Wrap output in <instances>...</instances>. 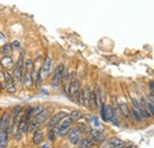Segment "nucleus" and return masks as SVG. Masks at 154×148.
Segmentation results:
<instances>
[{"label":"nucleus","instance_id":"1","mask_svg":"<svg viewBox=\"0 0 154 148\" xmlns=\"http://www.w3.org/2000/svg\"><path fill=\"white\" fill-rule=\"evenodd\" d=\"M72 120L70 119V116L68 115L66 117H64L56 127V134L57 136H65L66 134H69V131L71 129V125H72Z\"/></svg>","mask_w":154,"mask_h":148},{"label":"nucleus","instance_id":"2","mask_svg":"<svg viewBox=\"0 0 154 148\" xmlns=\"http://www.w3.org/2000/svg\"><path fill=\"white\" fill-rule=\"evenodd\" d=\"M101 117H102L103 121H113L114 123H116L115 113H114L113 108L110 106H106V104L101 106Z\"/></svg>","mask_w":154,"mask_h":148},{"label":"nucleus","instance_id":"3","mask_svg":"<svg viewBox=\"0 0 154 148\" xmlns=\"http://www.w3.org/2000/svg\"><path fill=\"white\" fill-rule=\"evenodd\" d=\"M64 65L63 64H59L57 68L55 69V72H54V76H52V87L54 88H58L60 82L63 81V75H64Z\"/></svg>","mask_w":154,"mask_h":148},{"label":"nucleus","instance_id":"4","mask_svg":"<svg viewBox=\"0 0 154 148\" xmlns=\"http://www.w3.org/2000/svg\"><path fill=\"white\" fill-rule=\"evenodd\" d=\"M68 116V114L65 113V111H59L57 114H55L50 120H49V122L46 123V126L50 128V129H54V128H56L58 126V123L64 119V117H66Z\"/></svg>","mask_w":154,"mask_h":148},{"label":"nucleus","instance_id":"5","mask_svg":"<svg viewBox=\"0 0 154 148\" xmlns=\"http://www.w3.org/2000/svg\"><path fill=\"white\" fill-rule=\"evenodd\" d=\"M132 102H133V107L139 110V113L141 114V116H142V119H143V120H148V119H151V117H152L141 101H139L137 98H133V100H132Z\"/></svg>","mask_w":154,"mask_h":148},{"label":"nucleus","instance_id":"6","mask_svg":"<svg viewBox=\"0 0 154 148\" xmlns=\"http://www.w3.org/2000/svg\"><path fill=\"white\" fill-rule=\"evenodd\" d=\"M68 135H69V142L72 145H77L82 140V131L78 127L71 128Z\"/></svg>","mask_w":154,"mask_h":148},{"label":"nucleus","instance_id":"7","mask_svg":"<svg viewBox=\"0 0 154 148\" xmlns=\"http://www.w3.org/2000/svg\"><path fill=\"white\" fill-rule=\"evenodd\" d=\"M51 70H52V58L50 56H48L44 60V64L40 69L42 75H43V78H48L50 74H51Z\"/></svg>","mask_w":154,"mask_h":148},{"label":"nucleus","instance_id":"8","mask_svg":"<svg viewBox=\"0 0 154 148\" xmlns=\"http://www.w3.org/2000/svg\"><path fill=\"white\" fill-rule=\"evenodd\" d=\"M122 145H123V141L120 137H112V139L106 140L101 145V148H119Z\"/></svg>","mask_w":154,"mask_h":148},{"label":"nucleus","instance_id":"9","mask_svg":"<svg viewBox=\"0 0 154 148\" xmlns=\"http://www.w3.org/2000/svg\"><path fill=\"white\" fill-rule=\"evenodd\" d=\"M21 115H23V108L20 106H16L13 108V110H12V121H13L14 125L18 126L20 123V121L23 120L21 119Z\"/></svg>","mask_w":154,"mask_h":148},{"label":"nucleus","instance_id":"10","mask_svg":"<svg viewBox=\"0 0 154 148\" xmlns=\"http://www.w3.org/2000/svg\"><path fill=\"white\" fill-rule=\"evenodd\" d=\"M91 94H93V91H91V89H90L89 85L84 87V89H83V91H82V95H83V106L87 107V108H89V103H90Z\"/></svg>","mask_w":154,"mask_h":148},{"label":"nucleus","instance_id":"11","mask_svg":"<svg viewBox=\"0 0 154 148\" xmlns=\"http://www.w3.org/2000/svg\"><path fill=\"white\" fill-rule=\"evenodd\" d=\"M11 123H12V117H11V114L7 111V113H5V114L2 115V117H1V126H0V129L7 130L8 126H10Z\"/></svg>","mask_w":154,"mask_h":148},{"label":"nucleus","instance_id":"12","mask_svg":"<svg viewBox=\"0 0 154 148\" xmlns=\"http://www.w3.org/2000/svg\"><path fill=\"white\" fill-rule=\"evenodd\" d=\"M119 108H120V111H121V114H122V115H123L126 119H129V117L132 116L131 109H129V107H128V104H127L126 102H123V101L119 102Z\"/></svg>","mask_w":154,"mask_h":148},{"label":"nucleus","instance_id":"13","mask_svg":"<svg viewBox=\"0 0 154 148\" xmlns=\"http://www.w3.org/2000/svg\"><path fill=\"white\" fill-rule=\"evenodd\" d=\"M141 102H142L143 106L146 107V109H147V111L149 113V115L154 119V103L153 102H152L149 98H147V97H143Z\"/></svg>","mask_w":154,"mask_h":148},{"label":"nucleus","instance_id":"14","mask_svg":"<svg viewBox=\"0 0 154 148\" xmlns=\"http://www.w3.org/2000/svg\"><path fill=\"white\" fill-rule=\"evenodd\" d=\"M78 89H79V82L77 79H74L69 87V95L71 97H76V95L78 94Z\"/></svg>","mask_w":154,"mask_h":148},{"label":"nucleus","instance_id":"15","mask_svg":"<svg viewBox=\"0 0 154 148\" xmlns=\"http://www.w3.org/2000/svg\"><path fill=\"white\" fill-rule=\"evenodd\" d=\"M93 145H94V142H93V137L89 136V137H84V139H82V140L77 143V148H90Z\"/></svg>","mask_w":154,"mask_h":148},{"label":"nucleus","instance_id":"16","mask_svg":"<svg viewBox=\"0 0 154 148\" xmlns=\"http://www.w3.org/2000/svg\"><path fill=\"white\" fill-rule=\"evenodd\" d=\"M13 64H14V62L11 58V56H4L1 58V62H0V65L1 66L6 68V69H11V68H13Z\"/></svg>","mask_w":154,"mask_h":148},{"label":"nucleus","instance_id":"17","mask_svg":"<svg viewBox=\"0 0 154 148\" xmlns=\"http://www.w3.org/2000/svg\"><path fill=\"white\" fill-rule=\"evenodd\" d=\"M29 126H30V121L26 120L25 117H23V120L20 121V123L18 125V133L19 134H25L29 130Z\"/></svg>","mask_w":154,"mask_h":148},{"label":"nucleus","instance_id":"18","mask_svg":"<svg viewBox=\"0 0 154 148\" xmlns=\"http://www.w3.org/2000/svg\"><path fill=\"white\" fill-rule=\"evenodd\" d=\"M23 75H24L23 70L19 69L18 66H16V65H14V68H13V75H12V76H13V79H14L16 84H20V83H21Z\"/></svg>","mask_w":154,"mask_h":148},{"label":"nucleus","instance_id":"19","mask_svg":"<svg viewBox=\"0 0 154 148\" xmlns=\"http://www.w3.org/2000/svg\"><path fill=\"white\" fill-rule=\"evenodd\" d=\"M7 142H8V133L6 130L0 129V148L7 147Z\"/></svg>","mask_w":154,"mask_h":148},{"label":"nucleus","instance_id":"20","mask_svg":"<svg viewBox=\"0 0 154 148\" xmlns=\"http://www.w3.org/2000/svg\"><path fill=\"white\" fill-rule=\"evenodd\" d=\"M23 82H24V84L26 87H32V84H33V77H32V75L30 74V71H24Z\"/></svg>","mask_w":154,"mask_h":148},{"label":"nucleus","instance_id":"21","mask_svg":"<svg viewBox=\"0 0 154 148\" xmlns=\"http://www.w3.org/2000/svg\"><path fill=\"white\" fill-rule=\"evenodd\" d=\"M48 114H49V113H48V110H46V109H44V110L40 111L39 114H37V115L33 117V120H35L36 122H38L39 125H42V123H43V122L46 120V117H48Z\"/></svg>","mask_w":154,"mask_h":148},{"label":"nucleus","instance_id":"22","mask_svg":"<svg viewBox=\"0 0 154 148\" xmlns=\"http://www.w3.org/2000/svg\"><path fill=\"white\" fill-rule=\"evenodd\" d=\"M43 140H44L43 131H42V130H37V131L33 134V136H32V142H33L35 145H40Z\"/></svg>","mask_w":154,"mask_h":148},{"label":"nucleus","instance_id":"23","mask_svg":"<svg viewBox=\"0 0 154 148\" xmlns=\"http://www.w3.org/2000/svg\"><path fill=\"white\" fill-rule=\"evenodd\" d=\"M94 94H95V98H96L97 106H102V104H103V102H102V91H101V89H100V87H98V85L95 88Z\"/></svg>","mask_w":154,"mask_h":148},{"label":"nucleus","instance_id":"24","mask_svg":"<svg viewBox=\"0 0 154 148\" xmlns=\"http://www.w3.org/2000/svg\"><path fill=\"white\" fill-rule=\"evenodd\" d=\"M131 113H132V117L134 119V121H136V122H141V121L143 120L142 116H141V114H140L139 110H137L136 108H134V107L131 108Z\"/></svg>","mask_w":154,"mask_h":148},{"label":"nucleus","instance_id":"25","mask_svg":"<svg viewBox=\"0 0 154 148\" xmlns=\"http://www.w3.org/2000/svg\"><path fill=\"white\" fill-rule=\"evenodd\" d=\"M12 50H13V48H12V44H5L2 48H1V52L4 54L5 56H10V54L12 52Z\"/></svg>","mask_w":154,"mask_h":148},{"label":"nucleus","instance_id":"26","mask_svg":"<svg viewBox=\"0 0 154 148\" xmlns=\"http://www.w3.org/2000/svg\"><path fill=\"white\" fill-rule=\"evenodd\" d=\"M4 78H5V82H6V85H11V84H13V82H14L13 76L10 74L8 71H5V72H4Z\"/></svg>","mask_w":154,"mask_h":148},{"label":"nucleus","instance_id":"27","mask_svg":"<svg viewBox=\"0 0 154 148\" xmlns=\"http://www.w3.org/2000/svg\"><path fill=\"white\" fill-rule=\"evenodd\" d=\"M70 116V119L74 121V122H76V121H78L79 119H81V116H82V114H81V111H78V110H74V111H71V114L69 115Z\"/></svg>","mask_w":154,"mask_h":148},{"label":"nucleus","instance_id":"28","mask_svg":"<svg viewBox=\"0 0 154 148\" xmlns=\"http://www.w3.org/2000/svg\"><path fill=\"white\" fill-rule=\"evenodd\" d=\"M56 129L54 128V129H50L49 130V133H48V140L50 141V142H54L55 141V139H56Z\"/></svg>","mask_w":154,"mask_h":148},{"label":"nucleus","instance_id":"29","mask_svg":"<svg viewBox=\"0 0 154 148\" xmlns=\"http://www.w3.org/2000/svg\"><path fill=\"white\" fill-rule=\"evenodd\" d=\"M16 66H18L19 69L24 70V68H25V63H24V55H23V54H20L19 55V58H18V62H17Z\"/></svg>","mask_w":154,"mask_h":148},{"label":"nucleus","instance_id":"30","mask_svg":"<svg viewBox=\"0 0 154 148\" xmlns=\"http://www.w3.org/2000/svg\"><path fill=\"white\" fill-rule=\"evenodd\" d=\"M25 69H26V71H32L33 72V63H32L31 59H27L25 62Z\"/></svg>","mask_w":154,"mask_h":148},{"label":"nucleus","instance_id":"31","mask_svg":"<svg viewBox=\"0 0 154 148\" xmlns=\"http://www.w3.org/2000/svg\"><path fill=\"white\" fill-rule=\"evenodd\" d=\"M42 82H43V75H42V71L39 70L38 72H37V77H36V85L40 87L42 85Z\"/></svg>","mask_w":154,"mask_h":148},{"label":"nucleus","instance_id":"32","mask_svg":"<svg viewBox=\"0 0 154 148\" xmlns=\"http://www.w3.org/2000/svg\"><path fill=\"white\" fill-rule=\"evenodd\" d=\"M5 44H7V38H6V36L4 33L0 32V46L2 48Z\"/></svg>","mask_w":154,"mask_h":148},{"label":"nucleus","instance_id":"33","mask_svg":"<svg viewBox=\"0 0 154 148\" xmlns=\"http://www.w3.org/2000/svg\"><path fill=\"white\" fill-rule=\"evenodd\" d=\"M6 90H7L8 93L14 94V93H16V87H14V84H11V85H6Z\"/></svg>","mask_w":154,"mask_h":148},{"label":"nucleus","instance_id":"34","mask_svg":"<svg viewBox=\"0 0 154 148\" xmlns=\"http://www.w3.org/2000/svg\"><path fill=\"white\" fill-rule=\"evenodd\" d=\"M42 110H44V108H43L42 106H37V107H35V108H33V115L36 116V115H37V114H39Z\"/></svg>","mask_w":154,"mask_h":148},{"label":"nucleus","instance_id":"35","mask_svg":"<svg viewBox=\"0 0 154 148\" xmlns=\"http://www.w3.org/2000/svg\"><path fill=\"white\" fill-rule=\"evenodd\" d=\"M12 48L13 49H16V50H19L20 49V43L18 40H14L13 43H12Z\"/></svg>","mask_w":154,"mask_h":148},{"label":"nucleus","instance_id":"36","mask_svg":"<svg viewBox=\"0 0 154 148\" xmlns=\"http://www.w3.org/2000/svg\"><path fill=\"white\" fill-rule=\"evenodd\" d=\"M119 148H134V145H132V143H123L122 146H120Z\"/></svg>","mask_w":154,"mask_h":148},{"label":"nucleus","instance_id":"37","mask_svg":"<svg viewBox=\"0 0 154 148\" xmlns=\"http://www.w3.org/2000/svg\"><path fill=\"white\" fill-rule=\"evenodd\" d=\"M149 90H151L152 95L154 96V82H151V83H149Z\"/></svg>","mask_w":154,"mask_h":148},{"label":"nucleus","instance_id":"38","mask_svg":"<svg viewBox=\"0 0 154 148\" xmlns=\"http://www.w3.org/2000/svg\"><path fill=\"white\" fill-rule=\"evenodd\" d=\"M40 148H51V147H50L49 145H46V143H45V145H43V146H42Z\"/></svg>","mask_w":154,"mask_h":148},{"label":"nucleus","instance_id":"39","mask_svg":"<svg viewBox=\"0 0 154 148\" xmlns=\"http://www.w3.org/2000/svg\"><path fill=\"white\" fill-rule=\"evenodd\" d=\"M151 97H152V100H153V101H152V102H153V103H154V96H153V95H152V96H151Z\"/></svg>","mask_w":154,"mask_h":148},{"label":"nucleus","instance_id":"40","mask_svg":"<svg viewBox=\"0 0 154 148\" xmlns=\"http://www.w3.org/2000/svg\"><path fill=\"white\" fill-rule=\"evenodd\" d=\"M0 88H1V84H0Z\"/></svg>","mask_w":154,"mask_h":148}]
</instances>
